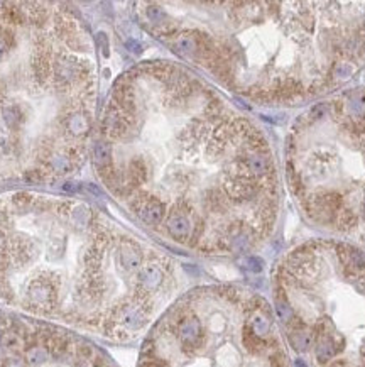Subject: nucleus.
<instances>
[{
	"instance_id": "nucleus-18",
	"label": "nucleus",
	"mask_w": 365,
	"mask_h": 367,
	"mask_svg": "<svg viewBox=\"0 0 365 367\" xmlns=\"http://www.w3.org/2000/svg\"><path fill=\"white\" fill-rule=\"evenodd\" d=\"M147 17L151 19V22H154V24H159V22L164 21L166 14H164V10H162L161 7L152 5V7H149V9H147Z\"/></svg>"
},
{
	"instance_id": "nucleus-1",
	"label": "nucleus",
	"mask_w": 365,
	"mask_h": 367,
	"mask_svg": "<svg viewBox=\"0 0 365 367\" xmlns=\"http://www.w3.org/2000/svg\"><path fill=\"white\" fill-rule=\"evenodd\" d=\"M168 230L169 234L178 240H184L191 232V224H189L188 217L182 213H174L168 220Z\"/></svg>"
},
{
	"instance_id": "nucleus-11",
	"label": "nucleus",
	"mask_w": 365,
	"mask_h": 367,
	"mask_svg": "<svg viewBox=\"0 0 365 367\" xmlns=\"http://www.w3.org/2000/svg\"><path fill=\"white\" fill-rule=\"evenodd\" d=\"M196 49H198V44H196L195 37L181 36L180 39H178V42H176V51H178V53L184 54V56H189V54H193Z\"/></svg>"
},
{
	"instance_id": "nucleus-14",
	"label": "nucleus",
	"mask_w": 365,
	"mask_h": 367,
	"mask_svg": "<svg viewBox=\"0 0 365 367\" xmlns=\"http://www.w3.org/2000/svg\"><path fill=\"white\" fill-rule=\"evenodd\" d=\"M269 329H271L269 322H267V320L264 318L262 315H257V317L252 320L250 330L254 332L257 337H264V335H267V334H269Z\"/></svg>"
},
{
	"instance_id": "nucleus-12",
	"label": "nucleus",
	"mask_w": 365,
	"mask_h": 367,
	"mask_svg": "<svg viewBox=\"0 0 365 367\" xmlns=\"http://www.w3.org/2000/svg\"><path fill=\"white\" fill-rule=\"evenodd\" d=\"M335 354V347H333V343L328 340V338H323L320 343H318L316 347V357L320 359L321 362L328 361L332 355Z\"/></svg>"
},
{
	"instance_id": "nucleus-28",
	"label": "nucleus",
	"mask_w": 365,
	"mask_h": 367,
	"mask_svg": "<svg viewBox=\"0 0 365 367\" xmlns=\"http://www.w3.org/2000/svg\"><path fill=\"white\" fill-rule=\"evenodd\" d=\"M294 364H296V367H308V366H306V362H304V361H301V359H298V361L294 362Z\"/></svg>"
},
{
	"instance_id": "nucleus-5",
	"label": "nucleus",
	"mask_w": 365,
	"mask_h": 367,
	"mask_svg": "<svg viewBox=\"0 0 365 367\" xmlns=\"http://www.w3.org/2000/svg\"><path fill=\"white\" fill-rule=\"evenodd\" d=\"M120 263L127 271H134L141 266V254L132 245H123L122 251H120Z\"/></svg>"
},
{
	"instance_id": "nucleus-15",
	"label": "nucleus",
	"mask_w": 365,
	"mask_h": 367,
	"mask_svg": "<svg viewBox=\"0 0 365 367\" xmlns=\"http://www.w3.org/2000/svg\"><path fill=\"white\" fill-rule=\"evenodd\" d=\"M350 110L355 115H364L365 112V97L364 95H357L350 100Z\"/></svg>"
},
{
	"instance_id": "nucleus-19",
	"label": "nucleus",
	"mask_w": 365,
	"mask_h": 367,
	"mask_svg": "<svg viewBox=\"0 0 365 367\" xmlns=\"http://www.w3.org/2000/svg\"><path fill=\"white\" fill-rule=\"evenodd\" d=\"M245 264H247V267L250 269V271H254V272L262 271V267H264V261L259 259V257H247Z\"/></svg>"
},
{
	"instance_id": "nucleus-24",
	"label": "nucleus",
	"mask_w": 365,
	"mask_h": 367,
	"mask_svg": "<svg viewBox=\"0 0 365 367\" xmlns=\"http://www.w3.org/2000/svg\"><path fill=\"white\" fill-rule=\"evenodd\" d=\"M46 359V354L42 352V350H34L32 354H30V361L32 362H39V361H44Z\"/></svg>"
},
{
	"instance_id": "nucleus-16",
	"label": "nucleus",
	"mask_w": 365,
	"mask_h": 367,
	"mask_svg": "<svg viewBox=\"0 0 365 367\" xmlns=\"http://www.w3.org/2000/svg\"><path fill=\"white\" fill-rule=\"evenodd\" d=\"M275 310H277V315L282 322H289V320L293 318V310H291V306L286 301H277Z\"/></svg>"
},
{
	"instance_id": "nucleus-13",
	"label": "nucleus",
	"mask_w": 365,
	"mask_h": 367,
	"mask_svg": "<svg viewBox=\"0 0 365 367\" xmlns=\"http://www.w3.org/2000/svg\"><path fill=\"white\" fill-rule=\"evenodd\" d=\"M243 343H245V347L248 350H252V352H257V350L262 347L261 337H257V335H255L250 329L243 330Z\"/></svg>"
},
{
	"instance_id": "nucleus-22",
	"label": "nucleus",
	"mask_w": 365,
	"mask_h": 367,
	"mask_svg": "<svg viewBox=\"0 0 365 367\" xmlns=\"http://www.w3.org/2000/svg\"><path fill=\"white\" fill-rule=\"evenodd\" d=\"M125 46H127V49L132 51V53H135V54H139L142 51V44L135 41V39H129V41L125 42Z\"/></svg>"
},
{
	"instance_id": "nucleus-7",
	"label": "nucleus",
	"mask_w": 365,
	"mask_h": 367,
	"mask_svg": "<svg viewBox=\"0 0 365 367\" xmlns=\"http://www.w3.org/2000/svg\"><path fill=\"white\" fill-rule=\"evenodd\" d=\"M289 343L294 350H298V352H306V350H309V347H311V337H309L306 332L296 330L289 335Z\"/></svg>"
},
{
	"instance_id": "nucleus-20",
	"label": "nucleus",
	"mask_w": 365,
	"mask_h": 367,
	"mask_svg": "<svg viewBox=\"0 0 365 367\" xmlns=\"http://www.w3.org/2000/svg\"><path fill=\"white\" fill-rule=\"evenodd\" d=\"M326 114H328V105H326V103L314 105L313 110H311V117H313V119H321V117H326Z\"/></svg>"
},
{
	"instance_id": "nucleus-25",
	"label": "nucleus",
	"mask_w": 365,
	"mask_h": 367,
	"mask_svg": "<svg viewBox=\"0 0 365 367\" xmlns=\"http://www.w3.org/2000/svg\"><path fill=\"white\" fill-rule=\"evenodd\" d=\"M142 367H168L162 361H147L144 362Z\"/></svg>"
},
{
	"instance_id": "nucleus-8",
	"label": "nucleus",
	"mask_w": 365,
	"mask_h": 367,
	"mask_svg": "<svg viewBox=\"0 0 365 367\" xmlns=\"http://www.w3.org/2000/svg\"><path fill=\"white\" fill-rule=\"evenodd\" d=\"M122 323L125 327H129V329H139V327L144 323L142 311L139 310V308H135V306L125 308V310H123V313H122Z\"/></svg>"
},
{
	"instance_id": "nucleus-9",
	"label": "nucleus",
	"mask_w": 365,
	"mask_h": 367,
	"mask_svg": "<svg viewBox=\"0 0 365 367\" xmlns=\"http://www.w3.org/2000/svg\"><path fill=\"white\" fill-rule=\"evenodd\" d=\"M247 167H248V171H252L254 174L262 176V174H266L267 171H269V161H267V158H264L261 154H254V156H250V158H247Z\"/></svg>"
},
{
	"instance_id": "nucleus-2",
	"label": "nucleus",
	"mask_w": 365,
	"mask_h": 367,
	"mask_svg": "<svg viewBox=\"0 0 365 367\" xmlns=\"http://www.w3.org/2000/svg\"><path fill=\"white\" fill-rule=\"evenodd\" d=\"M137 213L144 222L154 225V224H159V222H161L162 213H164V206H162L157 200H147L137 208Z\"/></svg>"
},
{
	"instance_id": "nucleus-6",
	"label": "nucleus",
	"mask_w": 365,
	"mask_h": 367,
	"mask_svg": "<svg viewBox=\"0 0 365 367\" xmlns=\"http://www.w3.org/2000/svg\"><path fill=\"white\" fill-rule=\"evenodd\" d=\"M228 193L234 198H250L255 193V185L248 181H235L228 185Z\"/></svg>"
},
{
	"instance_id": "nucleus-4",
	"label": "nucleus",
	"mask_w": 365,
	"mask_h": 367,
	"mask_svg": "<svg viewBox=\"0 0 365 367\" xmlns=\"http://www.w3.org/2000/svg\"><path fill=\"white\" fill-rule=\"evenodd\" d=\"M161 281H162V272L156 266H147L139 271V283H141L144 290L147 291L156 290L159 284H161Z\"/></svg>"
},
{
	"instance_id": "nucleus-17",
	"label": "nucleus",
	"mask_w": 365,
	"mask_h": 367,
	"mask_svg": "<svg viewBox=\"0 0 365 367\" xmlns=\"http://www.w3.org/2000/svg\"><path fill=\"white\" fill-rule=\"evenodd\" d=\"M130 176L135 178L137 181H142L146 178V167H144L142 161H132L130 163Z\"/></svg>"
},
{
	"instance_id": "nucleus-27",
	"label": "nucleus",
	"mask_w": 365,
	"mask_h": 367,
	"mask_svg": "<svg viewBox=\"0 0 365 367\" xmlns=\"http://www.w3.org/2000/svg\"><path fill=\"white\" fill-rule=\"evenodd\" d=\"M64 191H76L78 190V185H75V183H66V185L63 186Z\"/></svg>"
},
{
	"instance_id": "nucleus-26",
	"label": "nucleus",
	"mask_w": 365,
	"mask_h": 367,
	"mask_svg": "<svg viewBox=\"0 0 365 367\" xmlns=\"http://www.w3.org/2000/svg\"><path fill=\"white\" fill-rule=\"evenodd\" d=\"M98 39H100V42H102V48H103V54L107 56L108 54V42H107V37H105V34H98Z\"/></svg>"
},
{
	"instance_id": "nucleus-21",
	"label": "nucleus",
	"mask_w": 365,
	"mask_h": 367,
	"mask_svg": "<svg viewBox=\"0 0 365 367\" xmlns=\"http://www.w3.org/2000/svg\"><path fill=\"white\" fill-rule=\"evenodd\" d=\"M71 131H75V132H83L85 129H87V124H85V120H83V117H73L71 119Z\"/></svg>"
},
{
	"instance_id": "nucleus-3",
	"label": "nucleus",
	"mask_w": 365,
	"mask_h": 367,
	"mask_svg": "<svg viewBox=\"0 0 365 367\" xmlns=\"http://www.w3.org/2000/svg\"><path fill=\"white\" fill-rule=\"evenodd\" d=\"M200 335H201V327L196 318H188L181 323L180 337L182 343H186V345H195V343L200 340Z\"/></svg>"
},
{
	"instance_id": "nucleus-10",
	"label": "nucleus",
	"mask_w": 365,
	"mask_h": 367,
	"mask_svg": "<svg viewBox=\"0 0 365 367\" xmlns=\"http://www.w3.org/2000/svg\"><path fill=\"white\" fill-rule=\"evenodd\" d=\"M93 156H95V165L98 167H107L110 166V158H112V152H110V146L108 144H96L95 149H93Z\"/></svg>"
},
{
	"instance_id": "nucleus-23",
	"label": "nucleus",
	"mask_w": 365,
	"mask_h": 367,
	"mask_svg": "<svg viewBox=\"0 0 365 367\" xmlns=\"http://www.w3.org/2000/svg\"><path fill=\"white\" fill-rule=\"evenodd\" d=\"M3 367H24V361L19 357H12V359H7Z\"/></svg>"
}]
</instances>
